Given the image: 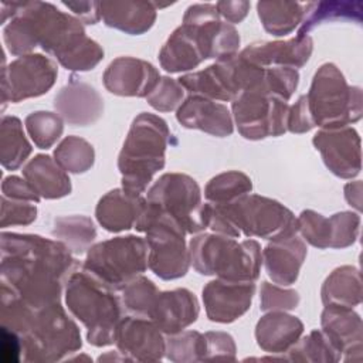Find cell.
Returning <instances> with one entry per match:
<instances>
[{"label":"cell","mask_w":363,"mask_h":363,"mask_svg":"<svg viewBox=\"0 0 363 363\" xmlns=\"http://www.w3.org/2000/svg\"><path fill=\"white\" fill-rule=\"evenodd\" d=\"M3 34L13 55H27L40 45L71 71H89L104 58L102 47L86 35L82 23L47 1L20 3Z\"/></svg>","instance_id":"6da1fadb"},{"label":"cell","mask_w":363,"mask_h":363,"mask_svg":"<svg viewBox=\"0 0 363 363\" xmlns=\"http://www.w3.org/2000/svg\"><path fill=\"white\" fill-rule=\"evenodd\" d=\"M74 268L75 259L61 241L35 234H1V284L37 309L60 302Z\"/></svg>","instance_id":"7a4b0ae2"},{"label":"cell","mask_w":363,"mask_h":363,"mask_svg":"<svg viewBox=\"0 0 363 363\" xmlns=\"http://www.w3.org/2000/svg\"><path fill=\"white\" fill-rule=\"evenodd\" d=\"M208 228L233 238L244 234L269 241L298 233L289 208L258 194H245L225 204L208 203Z\"/></svg>","instance_id":"3957f363"},{"label":"cell","mask_w":363,"mask_h":363,"mask_svg":"<svg viewBox=\"0 0 363 363\" xmlns=\"http://www.w3.org/2000/svg\"><path fill=\"white\" fill-rule=\"evenodd\" d=\"M170 139L167 123L160 116L142 112L133 119L118 157L125 191L140 196L147 189L156 172L164 166Z\"/></svg>","instance_id":"277c9868"},{"label":"cell","mask_w":363,"mask_h":363,"mask_svg":"<svg viewBox=\"0 0 363 363\" xmlns=\"http://www.w3.org/2000/svg\"><path fill=\"white\" fill-rule=\"evenodd\" d=\"M65 302L72 315L86 326L91 345L101 347L115 343L123 306L116 289L82 268L69 277Z\"/></svg>","instance_id":"5b68a950"},{"label":"cell","mask_w":363,"mask_h":363,"mask_svg":"<svg viewBox=\"0 0 363 363\" xmlns=\"http://www.w3.org/2000/svg\"><path fill=\"white\" fill-rule=\"evenodd\" d=\"M190 262L201 275L255 282L261 269V247L255 240L235 241L223 234H200L190 241Z\"/></svg>","instance_id":"8992f818"},{"label":"cell","mask_w":363,"mask_h":363,"mask_svg":"<svg viewBox=\"0 0 363 363\" xmlns=\"http://www.w3.org/2000/svg\"><path fill=\"white\" fill-rule=\"evenodd\" d=\"M305 96L313 125L322 129L345 128L362 118L360 88L347 85L332 62L318 68Z\"/></svg>","instance_id":"52a82bcc"},{"label":"cell","mask_w":363,"mask_h":363,"mask_svg":"<svg viewBox=\"0 0 363 363\" xmlns=\"http://www.w3.org/2000/svg\"><path fill=\"white\" fill-rule=\"evenodd\" d=\"M135 228L146 234L147 267L162 279H176L187 274L190 265L186 231L172 217L146 203Z\"/></svg>","instance_id":"ba28073f"},{"label":"cell","mask_w":363,"mask_h":363,"mask_svg":"<svg viewBox=\"0 0 363 363\" xmlns=\"http://www.w3.org/2000/svg\"><path fill=\"white\" fill-rule=\"evenodd\" d=\"M21 340L27 362L61 360L82 346L78 326L60 302L37 309Z\"/></svg>","instance_id":"9c48e42d"},{"label":"cell","mask_w":363,"mask_h":363,"mask_svg":"<svg viewBox=\"0 0 363 363\" xmlns=\"http://www.w3.org/2000/svg\"><path fill=\"white\" fill-rule=\"evenodd\" d=\"M146 203L172 217L186 231L208 228V203L203 204L197 182L183 173H164L147 190Z\"/></svg>","instance_id":"30bf717a"},{"label":"cell","mask_w":363,"mask_h":363,"mask_svg":"<svg viewBox=\"0 0 363 363\" xmlns=\"http://www.w3.org/2000/svg\"><path fill=\"white\" fill-rule=\"evenodd\" d=\"M147 268V242L136 235L116 237L88 250L84 269L119 291Z\"/></svg>","instance_id":"8fae6325"},{"label":"cell","mask_w":363,"mask_h":363,"mask_svg":"<svg viewBox=\"0 0 363 363\" xmlns=\"http://www.w3.org/2000/svg\"><path fill=\"white\" fill-rule=\"evenodd\" d=\"M257 75V68L241 54L218 60L207 68L182 75L177 81L193 95L217 101H234L247 91Z\"/></svg>","instance_id":"7c38bea8"},{"label":"cell","mask_w":363,"mask_h":363,"mask_svg":"<svg viewBox=\"0 0 363 363\" xmlns=\"http://www.w3.org/2000/svg\"><path fill=\"white\" fill-rule=\"evenodd\" d=\"M238 132L250 140L281 136L286 129L289 105L282 98L258 89L241 92L231 101Z\"/></svg>","instance_id":"4fadbf2b"},{"label":"cell","mask_w":363,"mask_h":363,"mask_svg":"<svg viewBox=\"0 0 363 363\" xmlns=\"http://www.w3.org/2000/svg\"><path fill=\"white\" fill-rule=\"evenodd\" d=\"M58 75L57 65L43 54L18 57L3 68V108L7 102H20L47 94Z\"/></svg>","instance_id":"5bb4252c"},{"label":"cell","mask_w":363,"mask_h":363,"mask_svg":"<svg viewBox=\"0 0 363 363\" xmlns=\"http://www.w3.org/2000/svg\"><path fill=\"white\" fill-rule=\"evenodd\" d=\"M312 142L326 167L337 177L352 179L360 173V138L353 128L320 129Z\"/></svg>","instance_id":"9a60e30c"},{"label":"cell","mask_w":363,"mask_h":363,"mask_svg":"<svg viewBox=\"0 0 363 363\" xmlns=\"http://www.w3.org/2000/svg\"><path fill=\"white\" fill-rule=\"evenodd\" d=\"M115 343L126 360L156 362L166 352L160 329L145 316L122 318L116 328Z\"/></svg>","instance_id":"2e32d148"},{"label":"cell","mask_w":363,"mask_h":363,"mask_svg":"<svg viewBox=\"0 0 363 363\" xmlns=\"http://www.w3.org/2000/svg\"><path fill=\"white\" fill-rule=\"evenodd\" d=\"M255 292L254 282L214 279L203 288L207 318L218 323H230L242 316L251 306Z\"/></svg>","instance_id":"e0dca14e"},{"label":"cell","mask_w":363,"mask_h":363,"mask_svg":"<svg viewBox=\"0 0 363 363\" xmlns=\"http://www.w3.org/2000/svg\"><path fill=\"white\" fill-rule=\"evenodd\" d=\"M105 88L119 96L146 98L157 85L160 75L147 61L135 57H118L104 72Z\"/></svg>","instance_id":"ac0fdd59"},{"label":"cell","mask_w":363,"mask_h":363,"mask_svg":"<svg viewBox=\"0 0 363 363\" xmlns=\"http://www.w3.org/2000/svg\"><path fill=\"white\" fill-rule=\"evenodd\" d=\"M54 108L69 125L86 126L102 116L104 99L94 86L71 77L55 95Z\"/></svg>","instance_id":"d6986e66"},{"label":"cell","mask_w":363,"mask_h":363,"mask_svg":"<svg viewBox=\"0 0 363 363\" xmlns=\"http://www.w3.org/2000/svg\"><path fill=\"white\" fill-rule=\"evenodd\" d=\"M199 302L186 288L159 292L149 312V319L166 335H176L196 322Z\"/></svg>","instance_id":"ffe728a7"},{"label":"cell","mask_w":363,"mask_h":363,"mask_svg":"<svg viewBox=\"0 0 363 363\" xmlns=\"http://www.w3.org/2000/svg\"><path fill=\"white\" fill-rule=\"evenodd\" d=\"M313 50V43L309 35L294 37L285 41H258L247 45L240 54L248 61L262 67H303Z\"/></svg>","instance_id":"44dd1931"},{"label":"cell","mask_w":363,"mask_h":363,"mask_svg":"<svg viewBox=\"0 0 363 363\" xmlns=\"http://www.w3.org/2000/svg\"><path fill=\"white\" fill-rule=\"evenodd\" d=\"M177 121L189 129H199L217 138L230 136L234 130L228 108L214 99L190 95L177 108Z\"/></svg>","instance_id":"7402d4cb"},{"label":"cell","mask_w":363,"mask_h":363,"mask_svg":"<svg viewBox=\"0 0 363 363\" xmlns=\"http://www.w3.org/2000/svg\"><path fill=\"white\" fill-rule=\"evenodd\" d=\"M306 244L298 233L271 240L262 251V261L268 277L277 285H292L306 258Z\"/></svg>","instance_id":"603a6c76"},{"label":"cell","mask_w":363,"mask_h":363,"mask_svg":"<svg viewBox=\"0 0 363 363\" xmlns=\"http://www.w3.org/2000/svg\"><path fill=\"white\" fill-rule=\"evenodd\" d=\"M322 332L342 354H347L349 360L352 352L362 356V319L352 309L336 305H325L320 316Z\"/></svg>","instance_id":"cb8c5ba5"},{"label":"cell","mask_w":363,"mask_h":363,"mask_svg":"<svg viewBox=\"0 0 363 363\" xmlns=\"http://www.w3.org/2000/svg\"><path fill=\"white\" fill-rule=\"evenodd\" d=\"M157 9L152 1H101L99 14L105 26L130 35H139L152 28Z\"/></svg>","instance_id":"d4e9b609"},{"label":"cell","mask_w":363,"mask_h":363,"mask_svg":"<svg viewBox=\"0 0 363 363\" xmlns=\"http://www.w3.org/2000/svg\"><path fill=\"white\" fill-rule=\"evenodd\" d=\"M145 207V199L132 196L123 189H113L98 203L95 216L98 223L111 233L135 227Z\"/></svg>","instance_id":"484cf974"},{"label":"cell","mask_w":363,"mask_h":363,"mask_svg":"<svg viewBox=\"0 0 363 363\" xmlns=\"http://www.w3.org/2000/svg\"><path fill=\"white\" fill-rule=\"evenodd\" d=\"M159 61L167 72H184L200 65L204 57L194 27L182 23L162 47Z\"/></svg>","instance_id":"4316f807"},{"label":"cell","mask_w":363,"mask_h":363,"mask_svg":"<svg viewBox=\"0 0 363 363\" xmlns=\"http://www.w3.org/2000/svg\"><path fill=\"white\" fill-rule=\"evenodd\" d=\"M303 332V323L284 311H271L264 315L255 328L258 346L269 353L288 352Z\"/></svg>","instance_id":"83f0119b"},{"label":"cell","mask_w":363,"mask_h":363,"mask_svg":"<svg viewBox=\"0 0 363 363\" xmlns=\"http://www.w3.org/2000/svg\"><path fill=\"white\" fill-rule=\"evenodd\" d=\"M24 179L41 199H61L71 193L67 172L48 155H37L23 169Z\"/></svg>","instance_id":"f1b7e54d"},{"label":"cell","mask_w":363,"mask_h":363,"mask_svg":"<svg viewBox=\"0 0 363 363\" xmlns=\"http://www.w3.org/2000/svg\"><path fill=\"white\" fill-rule=\"evenodd\" d=\"M322 302L345 308L357 306L362 301L360 274L354 267L336 268L322 285Z\"/></svg>","instance_id":"f546056e"},{"label":"cell","mask_w":363,"mask_h":363,"mask_svg":"<svg viewBox=\"0 0 363 363\" xmlns=\"http://www.w3.org/2000/svg\"><path fill=\"white\" fill-rule=\"evenodd\" d=\"M363 13L362 1H309L306 3L305 17L298 27L296 37H305L316 26H320L325 21L336 20H352L360 24Z\"/></svg>","instance_id":"4dcf8cb0"},{"label":"cell","mask_w":363,"mask_h":363,"mask_svg":"<svg viewBox=\"0 0 363 363\" xmlns=\"http://www.w3.org/2000/svg\"><path fill=\"white\" fill-rule=\"evenodd\" d=\"M306 3L299 1H258L257 13L262 27L275 37L292 33L305 17Z\"/></svg>","instance_id":"1f68e13d"},{"label":"cell","mask_w":363,"mask_h":363,"mask_svg":"<svg viewBox=\"0 0 363 363\" xmlns=\"http://www.w3.org/2000/svg\"><path fill=\"white\" fill-rule=\"evenodd\" d=\"M33 147L27 140L23 125L16 116H3L0 128V157L7 170L18 169L30 156Z\"/></svg>","instance_id":"d6a6232c"},{"label":"cell","mask_w":363,"mask_h":363,"mask_svg":"<svg viewBox=\"0 0 363 363\" xmlns=\"http://www.w3.org/2000/svg\"><path fill=\"white\" fill-rule=\"evenodd\" d=\"M51 233L74 254H82L89 250L96 237L92 220L85 216L57 217Z\"/></svg>","instance_id":"836d02e7"},{"label":"cell","mask_w":363,"mask_h":363,"mask_svg":"<svg viewBox=\"0 0 363 363\" xmlns=\"http://www.w3.org/2000/svg\"><path fill=\"white\" fill-rule=\"evenodd\" d=\"M251 190V179L242 172L231 170L213 177L204 189V196L211 204H225L248 194Z\"/></svg>","instance_id":"e575fe53"},{"label":"cell","mask_w":363,"mask_h":363,"mask_svg":"<svg viewBox=\"0 0 363 363\" xmlns=\"http://www.w3.org/2000/svg\"><path fill=\"white\" fill-rule=\"evenodd\" d=\"M55 162L68 173H85L95 160V152L89 142L78 136H67L54 150Z\"/></svg>","instance_id":"d590c367"},{"label":"cell","mask_w":363,"mask_h":363,"mask_svg":"<svg viewBox=\"0 0 363 363\" xmlns=\"http://www.w3.org/2000/svg\"><path fill=\"white\" fill-rule=\"evenodd\" d=\"M121 301L125 309L136 316H149V312L159 294L157 286L146 277H136L126 282L121 289Z\"/></svg>","instance_id":"8d00e7d4"},{"label":"cell","mask_w":363,"mask_h":363,"mask_svg":"<svg viewBox=\"0 0 363 363\" xmlns=\"http://www.w3.org/2000/svg\"><path fill=\"white\" fill-rule=\"evenodd\" d=\"M291 360L302 362H337L342 354L335 349L322 330H313L298 340L289 350Z\"/></svg>","instance_id":"74e56055"},{"label":"cell","mask_w":363,"mask_h":363,"mask_svg":"<svg viewBox=\"0 0 363 363\" xmlns=\"http://www.w3.org/2000/svg\"><path fill=\"white\" fill-rule=\"evenodd\" d=\"M26 129L38 149L51 147L62 135L64 122L58 113L37 111L30 113L26 121Z\"/></svg>","instance_id":"f35d334b"},{"label":"cell","mask_w":363,"mask_h":363,"mask_svg":"<svg viewBox=\"0 0 363 363\" xmlns=\"http://www.w3.org/2000/svg\"><path fill=\"white\" fill-rule=\"evenodd\" d=\"M206 336L196 330H182L176 335H169L166 340V354L173 362L206 360Z\"/></svg>","instance_id":"ab89813d"},{"label":"cell","mask_w":363,"mask_h":363,"mask_svg":"<svg viewBox=\"0 0 363 363\" xmlns=\"http://www.w3.org/2000/svg\"><path fill=\"white\" fill-rule=\"evenodd\" d=\"M298 233L313 247L330 248V221L313 210H303L296 218Z\"/></svg>","instance_id":"60d3db41"},{"label":"cell","mask_w":363,"mask_h":363,"mask_svg":"<svg viewBox=\"0 0 363 363\" xmlns=\"http://www.w3.org/2000/svg\"><path fill=\"white\" fill-rule=\"evenodd\" d=\"M184 88L179 84V81L160 77L155 89L146 96L149 105L159 112H169L179 108L183 102Z\"/></svg>","instance_id":"b9f144b4"},{"label":"cell","mask_w":363,"mask_h":363,"mask_svg":"<svg viewBox=\"0 0 363 363\" xmlns=\"http://www.w3.org/2000/svg\"><path fill=\"white\" fill-rule=\"evenodd\" d=\"M330 221V248H346L352 245L359 235L360 217L352 211L336 213L329 217Z\"/></svg>","instance_id":"7bdbcfd3"},{"label":"cell","mask_w":363,"mask_h":363,"mask_svg":"<svg viewBox=\"0 0 363 363\" xmlns=\"http://www.w3.org/2000/svg\"><path fill=\"white\" fill-rule=\"evenodd\" d=\"M37 218V207L34 201L9 199L1 196V220L0 225H28Z\"/></svg>","instance_id":"ee69618b"},{"label":"cell","mask_w":363,"mask_h":363,"mask_svg":"<svg viewBox=\"0 0 363 363\" xmlns=\"http://www.w3.org/2000/svg\"><path fill=\"white\" fill-rule=\"evenodd\" d=\"M262 311H291L298 306L299 295L295 289H284L278 285L262 282L259 289Z\"/></svg>","instance_id":"f6af8a7d"},{"label":"cell","mask_w":363,"mask_h":363,"mask_svg":"<svg viewBox=\"0 0 363 363\" xmlns=\"http://www.w3.org/2000/svg\"><path fill=\"white\" fill-rule=\"evenodd\" d=\"M207 352V359H235V345L233 337L224 332H207L204 333Z\"/></svg>","instance_id":"bcb514c9"},{"label":"cell","mask_w":363,"mask_h":363,"mask_svg":"<svg viewBox=\"0 0 363 363\" xmlns=\"http://www.w3.org/2000/svg\"><path fill=\"white\" fill-rule=\"evenodd\" d=\"M313 128H315V125L312 122V118H311V113L308 109L306 96L302 95L295 102V105L289 106L286 129L292 133H305Z\"/></svg>","instance_id":"7dc6e473"},{"label":"cell","mask_w":363,"mask_h":363,"mask_svg":"<svg viewBox=\"0 0 363 363\" xmlns=\"http://www.w3.org/2000/svg\"><path fill=\"white\" fill-rule=\"evenodd\" d=\"M1 196L9 199L34 201V203H38L41 200V197L35 193V190L30 186V183L26 179H21L18 176L4 177L1 183Z\"/></svg>","instance_id":"c3c4849f"},{"label":"cell","mask_w":363,"mask_h":363,"mask_svg":"<svg viewBox=\"0 0 363 363\" xmlns=\"http://www.w3.org/2000/svg\"><path fill=\"white\" fill-rule=\"evenodd\" d=\"M1 354L7 362H18L23 356L21 336L6 326H1Z\"/></svg>","instance_id":"681fc988"},{"label":"cell","mask_w":363,"mask_h":363,"mask_svg":"<svg viewBox=\"0 0 363 363\" xmlns=\"http://www.w3.org/2000/svg\"><path fill=\"white\" fill-rule=\"evenodd\" d=\"M62 6L69 9L81 23L95 24L101 20L98 1H62Z\"/></svg>","instance_id":"f907efd6"},{"label":"cell","mask_w":363,"mask_h":363,"mask_svg":"<svg viewBox=\"0 0 363 363\" xmlns=\"http://www.w3.org/2000/svg\"><path fill=\"white\" fill-rule=\"evenodd\" d=\"M217 11L221 17H224L227 20V23L230 24H237L240 21H242L251 7L250 1H244V0H238V1H217L216 3Z\"/></svg>","instance_id":"816d5d0a"},{"label":"cell","mask_w":363,"mask_h":363,"mask_svg":"<svg viewBox=\"0 0 363 363\" xmlns=\"http://www.w3.org/2000/svg\"><path fill=\"white\" fill-rule=\"evenodd\" d=\"M360 191H362V183H360V182L346 184V187H345V196H346V200L349 201L350 206L354 207V196H356L357 200L362 201V194H360Z\"/></svg>","instance_id":"f5cc1de1"}]
</instances>
